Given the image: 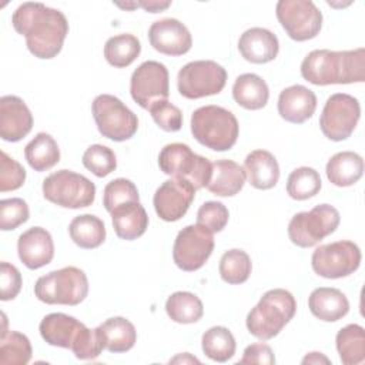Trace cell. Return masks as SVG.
Instances as JSON below:
<instances>
[{
  "mask_svg": "<svg viewBox=\"0 0 365 365\" xmlns=\"http://www.w3.org/2000/svg\"><path fill=\"white\" fill-rule=\"evenodd\" d=\"M11 24L19 34L24 36L29 51L41 60L54 58L68 34L66 16L43 3L20 4L11 16Z\"/></svg>",
  "mask_w": 365,
  "mask_h": 365,
  "instance_id": "obj_1",
  "label": "cell"
},
{
  "mask_svg": "<svg viewBox=\"0 0 365 365\" xmlns=\"http://www.w3.org/2000/svg\"><path fill=\"white\" fill-rule=\"evenodd\" d=\"M301 76L311 84H351L365 81V48L312 50L301 63Z\"/></svg>",
  "mask_w": 365,
  "mask_h": 365,
  "instance_id": "obj_2",
  "label": "cell"
},
{
  "mask_svg": "<svg viewBox=\"0 0 365 365\" xmlns=\"http://www.w3.org/2000/svg\"><path fill=\"white\" fill-rule=\"evenodd\" d=\"M38 331L48 345L71 349L77 359H96L106 349L100 325L87 328L74 317L63 312L46 315L38 325Z\"/></svg>",
  "mask_w": 365,
  "mask_h": 365,
  "instance_id": "obj_3",
  "label": "cell"
},
{
  "mask_svg": "<svg viewBox=\"0 0 365 365\" xmlns=\"http://www.w3.org/2000/svg\"><path fill=\"white\" fill-rule=\"evenodd\" d=\"M295 312L297 301L294 295L284 288H274L267 291L248 312L245 325L252 336L268 341L282 331Z\"/></svg>",
  "mask_w": 365,
  "mask_h": 365,
  "instance_id": "obj_4",
  "label": "cell"
},
{
  "mask_svg": "<svg viewBox=\"0 0 365 365\" xmlns=\"http://www.w3.org/2000/svg\"><path fill=\"white\" fill-rule=\"evenodd\" d=\"M191 133L201 145L214 151H228L237 143L240 125L230 110L211 104L192 113Z\"/></svg>",
  "mask_w": 365,
  "mask_h": 365,
  "instance_id": "obj_5",
  "label": "cell"
},
{
  "mask_svg": "<svg viewBox=\"0 0 365 365\" xmlns=\"http://www.w3.org/2000/svg\"><path fill=\"white\" fill-rule=\"evenodd\" d=\"M88 294V279L83 269L64 267L36 281L34 295L48 305H78Z\"/></svg>",
  "mask_w": 365,
  "mask_h": 365,
  "instance_id": "obj_6",
  "label": "cell"
},
{
  "mask_svg": "<svg viewBox=\"0 0 365 365\" xmlns=\"http://www.w3.org/2000/svg\"><path fill=\"white\" fill-rule=\"evenodd\" d=\"M158 165L164 174L187 180L195 190L207 187L212 174V163L182 143L164 145L158 154Z\"/></svg>",
  "mask_w": 365,
  "mask_h": 365,
  "instance_id": "obj_7",
  "label": "cell"
},
{
  "mask_svg": "<svg viewBox=\"0 0 365 365\" xmlns=\"http://www.w3.org/2000/svg\"><path fill=\"white\" fill-rule=\"evenodd\" d=\"M43 195L63 208L90 207L96 198V185L87 177L71 170H58L43 180Z\"/></svg>",
  "mask_w": 365,
  "mask_h": 365,
  "instance_id": "obj_8",
  "label": "cell"
},
{
  "mask_svg": "<svg viewBox=\"0 0 365 365\" xmlns=\"http://www.w3.org/2000/svg\"><path fill=\"white\" fill-rule=\"evenodd\" d=\"M339 221L341 215L335 207L319 204L312 210L298 212L291 218L288 224V237L297 247L309 248L331 235L338 228Z\"/></svg>",
  "mask_w": 365,
  "mask_h": 365,
  "instance_id": "obj_9",
  "label": "cell"
},
{
  "mask_svg": "<svg viewBox=\"0 0 365 365\" xmlns=\"http://www.w3.org/2000/svg\"><path fill=\"white\" fill-rule=\"evenodd\" d=\"M100 134L113 141L130 140L138 130L137 115L115 96L100 94L91 106Z\"/></svg>",
  "mask_w": 365,
  "mask_h": 365,
  "instance_id": "obj_10",
  "label": "cell"
},
{
  "mask_svg": "<svg viewBox=\"0 0 365 365\" xmlns=\"http://www.w3.org/2000/svg\"><path fill=\"white\" fill-rule=\"evenodd\" d=\"M227 83L225 68L212 60L190 61L180 68L177 76L178 93L190 100L215 96Z\"/></svg>",
  "mask_w": 365,
  "mask_h": 365,
  "instance_id": "obj_11",
  "label": "cell"
},
{
  "mask_svg": "<svg viewBox=\"0 0 365 365\" xmlns=\"http://www.w3.org/2000/svg\"><path fill=\"white\" fill-rule=\"evenodd\" d=\"M359 264L361 250L355 242L348 240L319 245L311 257L314 272L328 279L348 277L359 268Z\"/></svg>",
  "mask_w": 365,
  "mask_h": 365,
  "instance_id": "obj_12",
  "label": "cell"
},
{
  "mask_svg": "<svg viewBox=\"0 0 365 365\" xmlns=\"http://www.w3.org/2000/svg\"><path fill=\"white\" fill-rule=\"evenodd\" d=\"M361 117L358 98L346 93H335L325 101L319 117V128L331 141H342L351 137Z\"/></svg>",
  "mask_w": 365,
  "mask_h": 365,
  "instance_id": "obj_13",
  "label": "cell"
},
{
  "mask_svg": "<svg viewBox=\"0 0 365 365\" xmlns=\"http://www.w3.org/2000/svg\"><path fill=\"white\" fill-rule=\"evenodd\" d=\"M275 14L288 37L295 41L317 37L322 27V13L311 0H279Z\"/></svg>",
  "mask_w": 365,
  "mask_h": 365,
  "instance_id": "obj_14",
  "label": "cell"
},
{
  "mask_svg": "<svg viewBox=\"0 0 365 365\" xmlns=\"http://www.w3.org/2000/svg\"><path fill=\"white\" fill-rule=\"evenodd\" d=\"M130 93L133 100L144 110L165 101L170 96V76L167 67L154 60L141 63L131 74Z\"/></svg>",
  "mask_w": 365,
  "mask_h": 365,
  "instance_id": "obj_15",
  "label": "cell"
},
{
  "mask_svg": "<svg viewBox=\"0 0 365 365\" xmlns=\"http://www.w3.org/2000/svg\"><path fill=\"white\" fill-rule=\"evenodd\" d=\"M214 251V232L195 224L184 227L175 237L173 259L175 265L187 272L200 269Z\"/></svg>",
  "mask_w": 365,
  "mask_h": 365,
  "instance_id": "obj_16",
  "label": "cell"
},
{
  "mask_svg": "<svg viewBox=\"0 0 365 365\" xmlns=\"http://www.w3.org/2000/svg\"><path fill=\"white\" fill-rule=\"evenodd\" d=\"M195 188L191 182L171 177L164 181L153 197V204L157 215L167 222H174L182 218L195 195Z\"/></svg>",
  "mask_w": 365,
  "mask_h": 365,
  "instance_id": "obj_17",
  "label": "cell"
},
{
  "mask_svg": "<svg viewBox=\"0 0 365 365\" xmlns=\"http://www.w3.org/2000/svg\"><path fill=\"white\" fill-rule=\"evenodd\" d=\"M148 40L154 50L167 56H182L192 46L190 30L177 19L154 21L148 29Z\"/></svg>",
  "mask_w": 365,
  "mask_h": 365,
  "instance_id": "obj_18",
  "label": "cell"
},
{
  "mask_svg": "<svg viewBox=\"0 0 365 365\" xmlns=\"http://www.w3.org/2000/svg\"><path fill=\"white\" fill-rule=\"evenodd\" d=\"M33 128V114L27 104L17 96L0 98V137L16 143L24 138Z\"/></svg>",
  "mask_w": 365,
  "mask_h": 365,
  "instance_id": "obj_19",
  "label": "cell"
},
{
  "mask_svg": "<svg viewBox=\"0 0 365 365\" xmlns=\"http://www.w3.org/2000/svg\"><path fill=\"white\" fill-rule=\"evenodd\" d=\"M17 254L29 269H38L51 262L54 242L50 232L41 227H31L17 240Z\"/></svg>",
  "mask_w": 365,
  "mask_h": 365,
  "instance_id": "obj_20",
  "label": "cell"
},
{
  "mask_svg": "<svg viewBox=\"0 0 365 365\" xmlns=\"http://www.w3.org/2000/svg\"><path fill=\"white\" fill-rule=\"evenodd\" d=\"M278 114L288 123L302 124L317 108V96L305 86L295 84L284 88L278 97Z\"/></svg>",
  "mask_w": 365,
  "mask_h": 365,
  "instance_id": "obj_21",
  "label": "cell"
},
{
  "mask_svg": "<svg viewBox=\"0 0 365 365\" xmlns=\"http://www.w3.org/2000/svg\"><path fill=\"white\" fill-rule=\"evenodd\" d=\"M238 50L247 61L265 64L278 56L279 41L268 29L251 27L241 34L238 40Z\"/></svg>",
  "mask_w": 365,
  "mask_h": 365,
  "instance_id": "obj_22",
  "label": "cell"
},
{
  "mask_svg": "<svg viewBox=\"0 0 365 365\" xmlns=\"http://www.w3.org/2000/svg\"><path fill=\"white\" fill-rule=\"evenodd\" d=\"M308 308L315 318L325 322H335L348 314L349 301L338 288L319 287L309 294Z\"/></svg>",
  "mask_w": 365,
  "mask_h": 365,
  "instance_id": "obj_23",
  "label": "cell"
},
{
  "mask_svg": "<svg viewBox=\"0 0 365 365\" xmlns=\"http://www.w3.org/2000/svg\"><path fill=\"white\" fill-rule=\"evenodd\" d=\"M244 170L250 184L257 190H269L279 180L278 161L267 150L251 151L245 157Z\"/></svg>",
  "mask_w": 365,
  "mask_h": 365,
  "instance_id": "obj_24",
  "label": "cell"
},
{
  "mask_svg": "<svg viewBox=\"0 0 365 365\" xmlns=\"http://www.w3.org/2000/svg\"><path fill=\"white\" fill-rule=\"evenodd\" d=\"M113 228L118 238L133 241L148 228V215L140 201H133L114 208L111 212Z\"/></svg>",
  "mask_w": 365,
  "mask_h": 365,
  "instance_id": "obj_25",
  "label": "cell"
},
{
  "mask_svg": "<svg viewBox=\"0 0 365 365\" xmlns=\"http://www.w3.org/2000/svg\"><path fill=\"white\" fill-rule=\"evenodd\" d=\"M245 180V170L238 163L217 160L212 163V174L205 188L218 197H232L242 190Z\"/></svg>",
  "mask_w": 365,
  "mask_h": 365,
  "instance_id": "obj_26",
  "label": "cell"
},
{
  "mask_svg": "<svg viewBox=\"0 0 365 365\" xmlns=\"http://www.w3.org/2000/svg\"><path fill=\"white\" fill-rule=\"evenodd\" d=\"M327 177L336 187H349L359 181L364 174V160L358 153L339 151L327 163Z\"/></svg>",
  "mask_w": 365,
  "mask_h": 365,
  "instance_id": "obj_27",
  "label": "cell"
},
{
  "mask_svg": "<svg viewBox=\"0 0 365 365\" xmlns=\"http://www.w3.org/2000/svg\"><path fill=\"white\" fill-rule=\"evenodd\" d=\"M232 97L238 106L247 110H261L268 103L269 90L262 77L254 73H245L235 78Z\"/></svg>",
  "mask_w": 365,
  "mask_h": 365,
  "instance_id": "obj_28",
  "label": "cell"
},
{
  "mask_svg": "<svg viewBox=\"0 0 365 365\" xmlns=\"http://www.w3.org/2000/svg\"><path fill=\"white\" fill-rule=\"evenodd\" d=\"M68 232L73 242L84 250L98 248L106 240V225L93 214L74 217L68 225Z\"/></svg>",
  "mask_w": 365,
  "mask_h": 365,
  "instance_id": "obj_29",
  "label": "cell"
},
{
  "mask_svg": "<svg viewBox=\"0 0 365 365\" xmlns=\"http://www.w3.org/2000/svg\"><path fill=\"white\" fill-rule=\"evenodd\" d=\"M24 157L34 171H47L60 161L57 141L47 133H38L26 145Z\"/></svg>",
  "mask_w": 365,
  "mask_h": 365,
  "instance_id": "obj_30",
  "label": "cell"
},
{
  "mask_svg": "<svg viewBox=\"0 0 365 365\" xmlns=\"http://www.w3.org/2000/svg\"><path fill=\"white\" fill-rule=\"evenodd\" d=\"M335 345L344 365H358L365 361V331L361 325L349 324L341 328Z\"/></svg>",
  "mask_w": 365,
  "mask_h": 365,
  "instance_id": "obj_31",
  "label": "cell"
},
{
  "mask_svg": "<svg viewBox=\"0 0 365 365\" xmlns=\"http://www.w3.org/2000/svg\"><path fill=\"white\" fill-rule=\"evenodd\" d=\"M104 335L106 349L114 354L130 351L137 341V331L133 322L124 317H113L100 324Z\"/></svg>",
  "mask_w": 365,
  "mask_h": 365,
  "instance_id": "obj_32",
  "label": "cell"
},
{
  "mask_svg": "<svg viewBox=\"0 0 365 365\" xmlns=\"http://www.w3.org/2000/svg\"><path fill=\"white\" fill-rule=\"evenodd\" d=\"M165 312L177 324H194L201 319L204 307L195 294L177 291L167 298Z\"/></svg>",
  "mask_w": 365,
  "mask_h": 365,
  "instance_id": "obj_33",
  "label": "cell"
},
{
  "mask_svg": "<svg viewBox=\"0 0 365 365\" xmlns=\"http://www.w3.org/2000/svg\"><path fill=\"white\" fill-rule=\"evenodd\" d=\"M140 53L141 43L130 33L113 36L104 44V57L107 63L117 68L128 67L140 56Z\"/></svg>",
  "mask_w": 365,
  "mask_h": 365,
  "instance_id": "obj_34",
  "label": "cell"
},
{
  "mask_svg": "<svg viewBox=\"0 0 365 365\" xmlns=\"http://www.w3.org/2000/svg\"><path fill=\"white\" fill-rule=\"evenodd\" d=\"M201 346L205 356L215 362H227L235 354V338L225 327H211L202 334Z\"/></svg>",
  "mask_w": 365,
  "mask_h": 365,
  "instance_id": "obj_35",
  "label": "cell"
},
{
  "mask_svg": "<svg viewBox=\"0 0 365 365\" xmlns=\"http://www.w3.org/2000/svg\"><path fill=\"white\" fill-rule=\"evenodd\" d=\"M30 339L17 331L0 334V364L1 365H26L31 359Z\"/></svg>",
  "mask_w": 365,
  "mask_h": 365,
  "instance_id": "obj_36",
  "label": "cell"
},
{
  "mask_svg": "<svg viewBox=\"0 0 365 365\" xmlns=\"http://www.w3.org/2000/svg\"><path fill=\"white\" fill-rule=\"evenodd\" d=\"M220 275L222 281L231 285H238L250 278L252 264L250 255L238 248L228 250L220 259Z\"/></svg>",
  "mask_w": 365,
  "mask_h": 365,
  "instance_id": "obj_37",
  "label": "cell"
},
{
  "mask_svg": "<svg viewBox=\"0 0 365 365\" xmlns=\"http://www.w3.org/2000/svg\"><path fill=\"white\" fill-rule=\"evenodd\" d=\"M322 187L321 177L311 167L295 168L287 180V194L297 201L308 200L319 192Z\"/></svg>",
  "mask_w": 365,
  "mask_h": 365,
  "instance_id": "obj_38",
  "label": "cell"
},
{
  "mask_svg": "<svg viewBox=\"0 0 365 365\" xmlns=\"http://www.w3.org/2000/svg\"><path fill=\"white\" fill-rule=\"evenodd\" d=\"M83 165L96 177L103 178L117 168V157L111 148L103 144L90 145L83 154Z\"/></svg>",
  "mask_w": 365,
  "mask_h": 365,
  "instance_id": "obj_39",
  "label": "cell"
},
{
  "mask_svg": "<svg viewBox=\"0 0 365 365\" xmlns=\"http://www.w3.org/2000/svg\"><path fill=\"white\" fill-rule=\"evenodd\" d=\"M133 201H140L138 190L133 181L127 178H115L104 187L103 205L108 212L123 204Z\"/></svg>",
  "mask_w": 365,
  "mask_h": 365,
  "instance_id": "obj_40",
  "label": "cell"
},
{
  "mask_svg": "<svg viewBox=\"0 0 365 365\" xmlns=\"http://www.w3.org/2000/svg\"><path fill=\"white\" fill-rule=\"evenodd\" d=\"M29 205L23 198H6L0 201V228L16 230L29 220Z\"/></svg>",
  "mask_w": 365,
  "mask_h": 365,
  "instance_id": "obj_41",
  "label": "cell"
},
{
  "mask_svg": "<svg viewBox=\"0 0 365 365\" xmlns=\"http://www.w3.org/2000/svg\"><path fill=\"white\" fill-rule=\"evenodd\" d=\"M230 212L220 201H207L197 211V224L205 227L211 232H220L228 224Z\"/></svg>",
  "mask_w": 365,
  "mask_h": 365,
  "instance_id": "obj_42",
  "label": "cell"
},
{
  "mask_svg": "<svg viewBox=\"0 0 365 365\" xmlns=\"http://www.w3.org/2000/svg\"><path fill=\"white\" fill-rule=\"evenodd\" d=\"M154 123L164 131L175 133L182 127V113L181 110L170 103L168 100L154 104L150 110Z\"/></svg>",
  "mask_w": 365,
  "mask_h": 365,
  "instance_id": "obj_43",
  "label": "cell"
},
{
  "mask_svg": "<svg viewBox=\"0 0 365 365\" xmlns=\"http://www.w3.org/2000/svg\"><path fill=\"white\" fill-rule=\"evenodd\" d=\"M0 191L19 190L26 181V170L14 158L9 157L4 151L0 153Z\"/></svg>",
  "mask_w": 365,
  "mask_h": 365,
  "instance_id": "obj_44",
  "label": "cell"
},
{
  "mask_svg": "<svg viewBox=\"0 0 365 365\" xmlns=\"http://www.w3.org/2000/svg\"><path fill=\"white\" fill-rule=\"evenodd\" d=\"M0 285H1V301L14 299L23 285L20 271L10 262L3 261L0 264Z\"/></svg>",
  "mask_w": 365,
  "mask_h": 365,
  "instance_id": "obj_45",
  "label": "cell"
},
{
  "mask_svg": "<svg viewBox=\"0 0 365 365\" xmlns=\"http://www.w3.org/2000/svg\"><path fill=\"white\" fill-rule=\"evenodd\" d=\"M238 364H261V365H272L275 364V356L269 345L264 342L251 344L244 349L242 358Z\"/></svg>",
  "mask_w": 365,
  "mask_h": 365,
  "instance_id": "obj_46",
  "label": "cell"
},
{
  "mask_svg": "<svg viewBox=\"0 0 365 365\" xmlns=\"http://www.w3.org/2000/svg\"><path fill=\"white\" fill-rule=\"evenodd\" d=\"M138 6L143 7L145 11L158 13V11H163V10L168 9V7L171 6V1H154V0H150V1H138Z\"/></svg>",
  "mask_w": 365,
  "mask_h": 365,
  "instance_id": "obj_47",
  "label": "cell"
},
{
  "mask_svg": "<svg viewBox=\"0 0 365 365\" xmlns=\"http://www.w3.org/2000/svg\"><path fill=\"white\" fill-rule=\"evenodd\" d=\"M302 364H331L329 358H327L324 354L321 352H309L307 354L302 361Z\"/></svg>",
  "mask_w": 365,
  "mask_h": 365,
  "instance_id": "obj_48",
  "label": "cell"
},
{
  "mask_svg": "<svg viewBox=\"0 0 365 365\" xmlns=\"http://www.w3.org/2000/svg\"><path fill=\"white\" fill-rule=\"evenodd\" d=\"M170 364H200V359H197L195 356H192L188 352H184V354H178L177 356L170 359Z\"/></svg>",
  "mask_w": 365,
  "mask_h": 365,
  "instance_id": "obj_49",
  "label": "cell"
}]
</instances>
